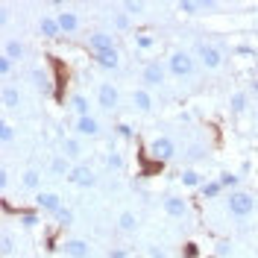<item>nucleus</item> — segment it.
Instances as JSON below:
<instances>
[{"label": "nucleus", "mask_w": 258, "mask_h": 258, "mask_svg": "<svg viewBox=\"0 0 258 258\" xmlns=\"http://www.w3.org/2000/svg\"><path fill=\"white\" fill-rule=\"evenodd\" d=\"M226 209L232 217H249L255 211V197L249 191H232L226 197Z\"/></svg>", "instance_id": "f257e3e1"}, {"label": "nucleus", "mask_w": 258, "mask_h": 258, "mask_svg": "<svg viewBox=\"0 0 258 258\" xmlns=\"http://www.w3.org/2000/svg\"><path fill=\"white\" fill-rule=\"evenodd\" d=\"M167 71H170L173 77H179V80L194 77V71H197V59H194L188 50H173L170 59H167Z\"/></svg>", "instance_id": "f03ea898"}, {"label": "nucleus", "mask_w": 258, "mask_h": 258, "mask_svg": "<svg viewBox=\"0 0 258 258\" xmlns=\"http://www.w3.org/2000/svg\"><path fill=\"white\" fill-rule=\"evenodd\" d=\"M167 77V64H161L159 59H153V62L144 64V71H141V82H144L147 88H159L161 82Z\"/></svg>", "instance_id": "7ed1b4c3"}, {"label": "nucleus", "mask_w": 258, "mask_h": 258, "mask_svg": "<svg viewBox=\"0 0 258 258\" xmlns=\"http://www.w3.org/2000/svg\"><path fill=\"white\" fill-rule=\"evenodd\" d=\"M147 153L153 156V161L164 164V161H170L173 156H176V144H173L170 138H153V141H150V150H147Z\"/></svg>", "instance_id": "20e7f679"}, {"label": "nucleus", "mask_w": 258, "mask_h": 258, "mask_svg": "<svg viewBox=\"0 0 258 258\" xmlns=\"http://www.w3.org/2000/svg\"><path fill=\"white\" fill-rule=\"evenodd\" d=\"M197 59L203 62V68H209V71H217L220 64H223V53L209 44V41H203V44H197Z\"/></svg>", "instance_id": "39448f33"}, {"label": "nucleus", "mask_w": 258, "mask_h": 258, "mask_svg": "<svg viewBox=\"0 0 258 258\" xmlns=\"http://www.w3.org/2000/svg\"><path fill=\"white\" fill-rule=\"evenodd\" d=\"M68 182H71V185H77V188H94L97 176H94V170H91L88 164H74V167H71V173H68Z\"/></svg>", "instance_id": "423d86ee"}, {"label": "nucleus", "mask_w": 258, "mask_h": 258, "mask_svg": "<svg viewBox=\"0 0 258 258\" xmlns=\"http://www.w3.org/2000/svg\"><path fill=\"white\" fill-rule=\"evenodd\" d=\"M117 103H120L117 88H114L112 82H100V88H97V106L106 109V112H112V109H117Z\"/></svg>", "instance_id": "0eeeda50"}, {"label": "nucleus", "mask_w": 258, "mask_h": 258, "mask_svg": "<svg viewBox=\"0 0 258 258\" xmlns=\"http://www.w3.org/2000/svg\"><path fill=\"white\" fill-rule=\"evenodd\" d=\"M88 50L91 53H109V50H117L114 47V35L112 32H103V30H97L88 35Z\"/></svg>", "instance_id": "6e6552de"}, {"label": "nucleus", "mask_w": 258, "mask_h": 258, "mask_svg": "<svg viewBox=\"0 0 258 258\" xmlns=\"http://www.w3.org/2000/svg\"><path fill=\"white\" fill-rule=\"evenodd\" d=\"M35 209L47 211V214L56 217V211L62 209V197H59V194H53V191H38V194H35Z\"/></svg>", "instance_id": "1a4fd4ad"}, {"label": "nucleus", "mask_w": 258, "mask_h": 258, "mask_svg": "<svg viewBox=\"0 0 258 258\" xmlns=\"http://www.w3.org/2000/svg\"><path fill=\"white\" fill-rule=\"evenodd\" d=\"M161 206H164V211H167L170 217H188V214H191L188 200H185V197H176V194L164 197V200H161Z\"/></svg>", "instance_id": "9d476101"}, {"label": "nucleus", "mask_w": 258, "mask_h": 258, "mask_svg": "<svg viewBox=\"0 0 258 258\" xmlns=\"http://www.w3.org/2000/svg\"><path fill=\"white\" fill-rule=\"evenodd\" d=\"M62 252L68 258H88L91 255V243L82 241V238H68V241L62 243Z\"/></svg>", "instance_id": "9b49d317"}, {"label": "nucleus", "mask_w": 258, "mask_h": 258, "mask_svg": "<svg viewBox=\"0 0 258 258\" xmlns=\"http://www.w3.org/2000/svg\"><path fill=\"white\" fill-rule=\"evenodd\" d=\"M214 6H217L214 0H203V3H197V0H179L176 3V9L185 12V15H203V12H209Z\"/></svg>", "instance_id": "f8f14e48"}, {"label": "nucleus", "mask_w": 258, "mask_h": 258, "mask_svg": "<svg viewBox=\"0 0 258 258\" xmlns=\"http://www.w3.org/2000/svg\"><path fill=\"white\" fill-rule=\"evenodd\" d=\"M74 129H77L80 135H85V138H94V135H100V120H97L94 114H88V117H77Z\"/></svg>", "instance_id": "ddd939ff"}, {"label": "nucleus", "mask_w": 258, "mask_h": 258, "mask_svg": "<svg viewBox=\"0 0 258 258\" xmlns=\"http://www.w3.org/2000/svg\"><path fill=\"white\" fill-rule=\"evenodd\" d=\"M38 30H41V35H44V38H59V35H62V27H59L56 15H41V21H38Z\"/></svg>", "instance_id": "4468645a"}, {"label": "nucleus", "mask_w": 258, "mask_h": 258, "mask_svg": "<svg viewBox=\"0 0 258 258\" xmlns=\"http://www.w3.org/2000/svg\"><path fill=\"white\" fill-rule=\"evenodd\" d=\"M56 21H59V27H62V35H64V32H68V35H74V32L80 30V18L74 15V12H68V9L56 12Z\"/></svg>", "instance_id": "2eb2a0df"}, {"label": "nucleus", "mask_w": 258, "mask_h": 258, "mask_svg": "<svg viewBox=\"0 0 258 258\" xmlns=\"http://www.w3.org/2000/svg\"><path fill=\"white\" fill-rule=\"evenodd\" d=\"M71 167H74V164H71V159H68L64 153H56V156L50 159V173H53V176H64L68 179Z\"/></svg>", "instance_id": "dca6fc26"}, {"label": "nucleus", "mask_w": 258, "mask_h": 258, "mask_svg": "<svg viewBox=\"0 0 258 258\" xmlns=\"http://www.w3.org/2000/svg\"><path fill=\"white\" fill-rule=\"evenodd\" d=\"M132 109L135 112H150L153 109V97H150L147 88H135L132 91Z\"/></svg>", "instance_id": "f3484780"}, {"label": "nucleus", "mask_w": 258, "mask_h": 258, "mask_svg": "<svg viewBox=\"0 0 258 258\" xmlns=\"http://www.w3.org/2000/svg\"><path fill=\"white\" fill-rule=\"evenodd\" d=\"M27 53H30V47H27L24 41H18V38H9V41H6V47H3V56H6V59H12V62H15V59H24Z\"/></svg>", "instance_id": "a211bd4d"}, {"label": "nucleus", "mask_w": 258, "mask_h": 258, "mask_svg": "<svg viewBox=\"0 0 258 258\" xmlns=\"http://www.w3.org/2000/svg\"><path fill=\"white\" fill-rule=\"evenodd\" d=\"M68 109H74L77 117H88V114H91V103H88V97H85V94H71Z\"/></svg>", "instance_id": "6ab92c4d"}, {"label": "nucleus", "mask_w": 258, "mask_h": 258, "mask_svg": "<svg viewBox=\"0 0 258 258\" xmlns=\"http://www.w3.org/2000/svg\"><path fill=\"white\" fill-rule=\"evenodd\" d=\"M94 62L103 68V71H117L120 68V56L117 50H109V53H94Z\"/></svg>", "instance_id": "aec40b11"}, {"label": "nucleus", "mask_w": 258, "mask_h": 258, "mask_svg": "<svg viewBox=\"0 0 258 258\" xmlns=\"http://www.w3.org/2000/svg\"><path fill=\"white\" fill-rule=\"evenodd\" d=\"M62 153H64V156H68L71 161H74V159H80V156L85 153V150H82V141H80V138L68 135V138L62 141Z\"/></svg>", "instance_id": "412c9836"}, {"label": "nucleus", "mask_w": 258, "mask_h": 258, "mask_svg": "<svg viewBox=\"0 0 258 258\" xmlns=\"http://www.w3.org/2000/svg\"><path fill=\"white\" fill-rule=\"evenodd\" d=\"M117 229H120V232H126V235L138 232V217H135L132 211H120V217H117Z\"/></svg>", "instance_id": "4be33fe9"}, {"label": "nucleus", "mask_w": 258, "mask_h": 258, "mask_svg": "<svg viewBox=\"0 0 258 258\" xmlns=\"http://www.w3.org/2000/svg\"><path fill=\"white\" fill-rule=\"evenodd\" d=\"M21 100H24V97H21V91H18L15 85H3V106H6V109H18Z\"/></svg>", "instance_id": "5701e85b"}, {"label": "nucleus", "mask_w": 258, "mask_h": 258, "mask_svg": "<svg viewBox=\"0 0 258 258\" xmlns=\"http://www.w3.org/2000/svg\"><path fill=\"white\" fill-rule=\"evenodd\" d=\"M179 182H182L185 188H203V182H206V179H203V173H197V170L188 167V170H182V173H179Z\"/></svg>", "instance_id": "b1692460"}, {"label": "nucleus", "mask_w": 258, "mask_h": 258, "mask_svg": "<svg viewBox=\"0 0 258 258\" xmlns=\"http://www.w3.org/2000/svg\"><path fill=\"white\" fill-rule=\"evenodd\" d=\"M246 106H249V97L243 94V91H235V94L229 97V109L235 114H243L246 112Z\"/></svg>", "instance_id": "393cba45"}, {"label": "nucleus", "mask_w": 258, "mask_h": 258, "mask_svg": "<svg viewBox=\"0 0 258 258\" xmlns=\"http://www.w3.org/2000/svg\"><path fill=\"white\" fill-rule=\"evenodd\" d=\"M18 220H21V226H27V229H35V226L41 223L38 211H32V209H18Z\"/></svg>", "instance_id": "a878e982"}, {"label": "nucleus", "mask_w": 258, "mask_h": 258, "mask_svg": "<svg viewBox=\"0 0 258 258\" xmlns=\"http://www.w3.org/2000/svg\"><path fill=\"white\" fill-rule=\"evenodd\" d=\"M21 185H24L27 191H38V188H41V173H38V170H24Z\"/></svg>", "instance_id": "bb28decb"}, {"label": "nucleus", "mask_w": 258, "mask_h": 258, "mask_svg": "<svg viewBox=\"0 0 258 258\" xmlns=\"http://www.w3.org/2000/svg\"><path fill=\"white\" fill-rule=\"evenodd\" d=\"M32 80H35V88H38L41 94H50V77L41 68H32Z\"/></svg>", "instance_id": "cd10ccee"}, {"label": "nucleus", "mask_w": 258, "mask_h": 258, "mask_svg": "<svg viewBox=\"0 0 258 258\" xmlns=\"http://www.w3.org/2000/svg\"><path fill=\"white\" fill-rule=\"evenodd\" d=\"M200 191H203L206 200H217V197L223 194V185H220L217 179H211V182H203V188H200Z\"/></svg>", "instance_id": "c85d7f7f"}, {"label": "nucleus", "mask_w": 258, "mask_h": 258, "mask_svg": "<svg viewBox=\"0 0 258 258\" xmlns=\"http://www.w3.org/2000/svg\"><path fill=\"white\" fill-rule=\"evenodd\" d=\"M0 252L6 258L15 252V235H12V232H3V238H0Z\"/></svg>", "instance_id": "c756f323"}, {"label": "nucleus", "mask_w": 258, "mask_h": 258, "mask_svg": "<svg viewBox=\"0 0 258 258\" xmlns=\"http://www.w3.org/2000/svg\"><path fill=\"white\" fill-rule=\"evenodd\" d=\"M217 182H220L223 188H232V191H235V188H238V182H241V176H238V173H232V170H223V173L217 176Z\"/></svg>", "instance_id": "7c9ffc66"}, {"label": "nucleus", "mask_w": 258, "mask_h": 258, "mask_svg": "<svg viewBox=\"0 0 258 258\" xmlns=\"http://www.w3.org/2000/svg\"><path fill=\"white\" fill-rule=\"evenodd\" d=\"M135 47L138 50H153L156 47V38H153L150 32H138V35H135Z\"/></svg>", "instance_id": "2f4dec72"}, {"label": "nucleus", "mask_w": 258, "mask_h": 258, "mask_svg": "<svg viewBox=\"0 0 258 258\" xmlns=\"http://www.w3.org/2000/svg\"><path fill=\"white\" fill-rule=\"evenodd\" d=\"M0 138H3V144H12L15 141V126L9 120H0Z\"/></svg>", "instance_id": "473e14b6"}, {"label": "nucleus", "mask_w": 258, "mask_h": 258, "mask_svg": "<svg viewBox=\"0 0 258 258\" xmlns=\"http://www.w3.org/2000/svg\"><path fill=\"white\" fill-rule=\"evenodd\" d=\"M112 27H114V30H129V27H132V21H129L126 12H114V15H112Z\"/></svg>", "instance_id": "72a5a7b5"}, {"label": "nucleus", "mask_w": 258, "mask_h": 258, "mask_svg": "<svg viewBox=\"0 0 258 258\" xmlns=\"http://www.w3.org/2000/svg\"><path fill=\"white\" fill-rule=\"evenodd\" d=\"M106 167L109 170H123V156L120 153H109L106 156Z\"/></svg>", "instance_id": "f704fd0d"}, {"label": "nucleus", "mask_w": 258, "mask_h": 258, "mask_svg": "<svg viewBox=\"0 0 258 258\" xmlns=\"http://www.w3.org/2000/svg\"><path fill=\"white\" fill-rule=\"evenodd\" d=\"M123 12H126L129 18L141 15V12H144V3H141V0H138V3H135V0H126V3H123Z\"/></svg>", "instance_id": "c9c22d12"}, {"label": "nucleus", "mask_w": 258, "mask_h": 258, "mask_svg": "<svg viewBox=\"0 0 258 258\" xmlns=\"http://www.w3.org/2000/svg\"><path fill=\"white\" fill-rule=\"evenodd\" d=\"M56 220H59V226H71V223H74V211L62 206V209L56 211Z\"/></svg>", "instance_id": "e433bc0d"}, {"label": "nucleus", "mask_w": 258, "mask_h": 258, "mask_svg": "<svg viewBox=\"0 0 258 258\" xmlns=\"http://www.w3.org/2000/svg\"><path fill=\"white\" fill-rule=\"evenodd\" d=\"M12 68H15V62L3 56V59H0V77H9V74H12Z\"/></svg>", "instance_id": "4c0bfd02"}, {"label": "nucleus", "mask_w": 258, "mask_h": 258, "mask_svg": "<svg viewBox=\"0 0 258 258\" xmlns=\"http://www.w3.org/2000/svg\"><path fill=\"white\" fill-rule=\"evenodd\" d=\"M185 258H200V246L197 243H185Z\"/></svg>", "instance_id": "58836bf2"}, {"label": "nucleus", "mask_w": 258, "mask_h": 258, "mask_svg": "<svg viewBox=\"0 0 258 258\" xmlns=\"http://www.w3.org/2000/svg\"><path fill=\"white\" fill-rule=\"evenodd\" d=\"M147 252H150V258H167V252L159 249V246H147Z\"/></svg>", "instance_id": "ea45409f"}, {"label": "nucleus", "mask_w": 258, "mask_h": 258, "mask_svg": "<svg viewBox=\"0 0 258 258\" xmlns=\"http://www.w3.org/2000/svg\"><path fill=\"white\" fill-rule=\"evenodd\" d=\"M117 135H120V138H132V129H129L126 123H120V126H117Z\"/></svg>", "instance_id": "a19ab883"}, {"label": "nucleus", "mask_w": 258, "mask_h": 258, "mask_svg": "<svg viewBox=\"0 0 258 258\" xmlns=\"http://www.w3.org/2000/svg\"><path fill=\"white\" fill-rule=\"evenodd\" d=\"M0 188H3V191L9 188V170H0Z\"/></svg>", "instance_id": "79ce46f5"}, {"label": "nucleus", "mask_w": 258, "mask_h": 258, "mask_svg": "<svg viewBox=\"0 0 258 258\" xmlns=\"http://www.w3.org/2000/svg\"><path fill=\"white\" fill-rule=\"evenodd\" d=\"M129 252L126 249H112V252H109V258H126Z\"/></svg>", "instance_id": "37998d69"}, {"label": "nucleus", "mask_w": 258, "mask_h": 258, "mask_svg": "<svg viewBox=\"0 0 258 258\" xmlns=\"http://www.w3.org/2000/svg\"><path fill=\"white\" fill-rule=\"evenodd\" d=\"M226 252H229V243L220 241V243H217V255H226Z\"/></svg>", "instance_id": "c03bdc74"}, {"label": "nucleus", "mask_w": 258, "mask_h": 258, "mask_svg": "<svg viewBox=\"0 0 258 258\" xmlns=\"http://www.w3.org/2000/svg\"><path fill=\"white\" fill-rule=\"evenodd\" d=\"M252 94H255V97H258V80H255V82H252Z\"/></svg>", "instance_id": "a18cd8bd"}, {"label": "nucleus", "mask_w": 258, "mask_h": 258, "mask_svg": "<svg viewBox=\"0 0 258 258\" xmlns=\"http://www.w3.org/2000/svg\"><path fill=\"white\" fill-rule=\"evenodd\" d=\"M252 59H255V68H258V50H255V53H252Z\"/></svg>", "instance_id": "49530a36"}]
</instances>
